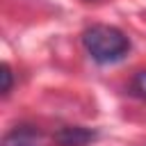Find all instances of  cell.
Wrapping results in <instances>:
<instances>
[{"label": "cell", "instance_id": "6da1fadb", "mask_svg": "<svg viewBox=\"0 0 146 146\" xmlns=\"http://www.w3.org/2000/svg\"><path fill=\"white\" fill-rule=\"evenodd\" d=\"M82 43H84L87 52L91 55V59H96L98 64L119 62L130 50L128 36L119 27H112V25H91V27H87L84 34H82Z\"/></svg>", "mask_w": 146, "mask_h": 146}, {"label": "cell", "instance_id": "7a4b0ae2", "mask_svg": "<svg viewBox=\"0 0 146 146\" xmlns=\"http://www.w3.org/2000/svg\"><path fill=\"white\" fill-rule=\"evenodd\" d=\"M2 146H43V135L34 125H16L2 137Z\"/></svg>", "mask_w": 146, "mask_h": 146}, {"label": "cell", "instance_id": "3957f363", "mask_svg": "<svg viewBox=\"0 0 146 146\" xmlns=\"http://www.w3.org/2000/svg\"><path fill=\"white\" fill-rule=\"evenodd\" d=\"M94 137H96V132L89 128H82V125H66L52 135L57 146H87L89 141H94Z\"/></svg>", "mask_w": 146, "mask_h": 146}, {"label": "cell", "instance_id": "277c9868", "mask_svg": "<svg viewBox=\"0 0 146 146\" xmlns=\"http://www.w3.org/2000/svg\"><path fill=\"white\" fill-rule=\"evenodd\" d=\"M130 89H132V94H137L139 98H146V71H139V73L132 78Z\"/></svg>", "mask_w": 146, "mask_h": 146}, {"label": "cell", "instance_id": "5b68a950", "mask_svg": "<svg viewBox=\"0 0 146 146\" xmlns=\"http://www.w3.org/2000/svg\"><path fill=\"white\" fill-rule=\"evenodd\" d=\"M0 78H2V87H0V91L7 96V94L11 91V71H9L7 64H2V68H0Z\"/></svg>", "mask_w": 146, "mask_h": 146}]
</instances>
